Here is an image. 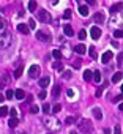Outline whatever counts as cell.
<instances>
[{"mask_svg":"<svg viewBox=\"0 0 123 134\" xmlns=\"http://www.w3.org/2000/svg\"><path fill=\"white\" fill-rule=\"evenodd\" d=\"M36 14H38V21L44 22V24L51 22V14H49L47 11H44V10H38V11H36Z\"/></svg>","mask_w":123,"mask_h":134,"instance_id":"cell-3","label":"cell"},{"mask_svg":"<svg viewBox=\"0 0 123 134\" xmlns=\"http://www.w3.org/2000/svg\"><path fill=\"white\" fill-rule=\"evenodd\" d=\"M114 36H115V38H118V40H120V38L123 36V32H121V30H115V32H114Z\"/></svg>","mask_w":123,"mask_h":134,"instance_id":"cell-35","label":"cell"},{"mask_svg":"<svg viewBox=\"0 0 123 134\" xmlns=\"http://www.w3.org/2000/svg\"><path fill=\"white\" fill-rule=\"evenodd\" d=\"M38 110H39V109H38V106H35V104L30 107V112H32V114H38Z\"/></svg>","mask_w":123,"mask_h":134,"instance_id":"cell-39","label":"cell"},{"mask_svg":"<svg viewBox=\"0 0 123 134\" xmlns=\"http://www.w3.org/2000/svg\"><path fill=\"white\" fill-rule=\"evenodd\" d=\"M79 13H80V16H88V6L87 5H80L79 6Z\"/></svg>","mask_w":123,"mask_h":134,"instance_id":"cell-16","label":"cell"},{"mask_svg":"<svg viewBox=\"0 0 123 134\" xmlns=\"http://www.w3.org/2000/svg\"><path fill=\"white\" fill-rule=\"evenodd\" d=\"M44 123H46V126H54V128H58V125H57V120H54V118H44Z\"/></svg>","mask_w":123,"mask_h":134,"instance_id":"cell-13","label":"cell"},{"mask_svg":"<svg viewBox=\"0 0 123 134\" xmlns=\"http://www.w3.org/2000/svg\"><path fill=\"white\" fill-rule=\"evenodd\" d=\"M11 44V35L10 33H2L0 35V49H6Z\"/></svg>","mask_w":123,"mask_h":134,"instance_id":"cell-1","label":"cell"},{"mask_svg":"<svg viewBox=\"0 0 123 134\" xmlns=\"http://www.w3.org/2000/svg\"><path fill=\"white\" fill-rule=\"evenodd\" d=\"M117 60H118V62H117V65H118V66H121V54L117 57Z\"/></svg>","mask_w":123,"mask_h":134,"instance_id":"cell-46","label":"cell"},{"mask_svg":"<svg viewBox=\"0 0 123 134\" xmlns=\"http://www.w3.org/2000/svg\"><path fill=\"white\" fill-rule=\"evenodd\" d=\"M29 74H30V77L36 79L38 76H39V66H38V65H32V66L29 68Z\"/></svg>","mask_w":123,"mask_h":134,"instance_id":"cell-4","label":"cell"},{"mask_svg":"<svg viewBox=\"0 0 123 134\" xmlns=\"http://www.w3.org/2000/svg\"><path fill=\"white\" fill-rule=\"evenodd\" d=\"M104 134H111V129H107V128H106V129H104Z\"/></svg>","mask_w":123,"mask_h":134,"instance_id":"cell-50","label":"cell"},{"mask_svg":"<svg viewBox=\"0 0 123 134\" xmlns=\"http://www.w3.org/2000/svg\"><path fill=\"white\" fill-rule=\"evenodd\" d=\"M112 57H114V52H112V51H106L104 54L101 55V62H102V63H107Z\"/></svg>","mask_w":123,"mask_h":134,"instance_id":"cell-7","label":"cell"},{"mask_svg":"<svg viewBox=\"0 0 123 134\" xmlns=\"http://www.w3.org/2000/svg\"><path fill=\"white\" fill-rule=\"evenodd\" d=\"M36 38H38L39 41H43V43L51 41V36H49V35H46L44 32H41V30H38V32H36Z\"/></svg>","mask_w":123,"mask_h":134,"instance_id":"cell-5","label":"cell"},{"mask_svg":"<svg viewBox=\"0 0 123 134\" xmlns=\"http://www.w3.org/2000/svg\"><path fill=\"white\" fill-rule=\"evenodd\" d=\"M43 110H44V112H46V114H47V112H49V110H51V106H49V104H47V103H46V104H43Z\"/></svg>","mask_w":123,"mask_h":134,"instance_id":"cell-40","label":"cell"},{"mask_svg":"<svg viewBox=\"0 0 123 134\" xmlns=\"http://www.w3.org/2000/svg\"><path fill=\"white\" fill-rule=\"evenodd\" d=\"M22 71H24L22 68H17V69L14 71V77H16V79H19V77H20V76H22Z\"/></svg>","mask_w":123,"mask_h":134,"instance_id":"cell-28","label":"cell"},{"mask_svg":"<svg viewBox=\"0 0 123 134\" xmlns=\"http://www.w3.org/2000/svg\"><path fill=\"white\" fill-rule=\"evenodd\" d=\"M101 93H102V88H98L96 90V96H101Z\"/></svg>","mask_w":123,"mask_h":134,"instance_id":"cell-48","label":"cell"},{"mask_svg":"<svg viewBox=\"0 0 123 134\" xmlns=\"http://www.w3.org/2000/svg\"><path fill=\"white\" fill-rule=\"evenodd\" d=\"M27 6H29V10H30V11H36V2H29V5H27Z\"/></svg>","mask_w":123,"mask_h":134,"instance_id":"cell-29","label":"cell"},{"mask_svg":"<svg viewBox=\"0 0 123 134\" xmlns=\"http://www.w3.org/2000/svg\"><path fill=\"white\" fill-rule=\"evenodd\" d=\"M63 77H65V79H71V71H65Z\"/></svg>","mask_w":123,"mask_h":134,"instance_id":"cell-42","label":"cell"},{"mask_svg":"<svg viewBox=\"0 0 123 134\" xmlns=\"http://www.w3.org/2000/svg\"><path fill=\"white\" fill-rule=\"evenodd\" d=\"M120 81H121V73H115L112 76V82L115 84V82H120Z\"/></svg>","mask_w":123,"mask_h":134,"instance_id":"cell-20","label":"cell"},{"mask_svg":"<svg viewBox=\"0 0 123 134\" xmlns=\"http://www.w3.org/2000/svg\"><path fill=\"white\" fill-rule=\"evenodd\" d=\"M3 101H5V96H3L2 93H0V103H3Z\"/></svg>","mask_w":123,"mask_h":134,"instance_id":"cell-49","label":"cell"},{"mask_svg":"<svg viewBox=\"0 0 123 134\" xmlns=\"http://www.w3.org/2000/svg\"><path fill=\"white\" fill-rule=\"evenodd\" d=\"M14 96H16V100H24V96H25V93H24V90H16L14 91Z\"/></svg>","mask_w":123,"mask_h":134,"instance_id":"cell-18","label":"cell"},{"mask_svg":"<svg viewBox=\"0 0 123 134\" xmlns=\"http://www.w3.org/2000/svg\"><path fill=\"white\" fill-rule=\"evenodd\" d=\"M74 122H76V118H73V117H68V118H66V123H68V125H71V123H74Z\"/></svg>","mask_w":123,"mask_h":134,"instance_id":"cell-43","label":"cell"},{"mask_svg":"<svg viewBox=\"0 0 123 134\" xmlns=\"http://www.w3.org/2000/svg\"><path fill=\"white\" fill-rule=\"evenodd\" d=\"M92 79H93L96 84H99V82H101V73H99V71H95V73H92Z\"/></svg>","mask_w":123,"mask_h":134,"instance_id":"cell-17","label":"cell"},{"mask_svg":"<svg viewBox=\"0 0 123 134\" xmlns=\"http://www.w3.org/2000/svg\"><path fill=\"white\" fill-rule=\"evenodd\" d=\"M29 29H35L36 27V22H35V19H29Z\"/></svg>","mask_w":123,"mask_h":134,"instance_id":"cell-32","label":"cell"},{"mask_svg":"<svg viewBox=\"0 0 123 134\" xmlns=\"http://www.w3.org/2000/svg\"><path fill=\"white\" fill-rule=\"evenodd\" d=\"M3 27H5V19H3L2 16H0V30H2Z\"/></svg>","mask_w":123,"mask_h":134,"instance_id":"cell-41","label":"cell"},{"mask_svg":"<svg viewBox=\"0 0 123 134\" xmlns=\"http://www.w3.org/2000/svg\"><path fill=\"white\" fill-rule=\"evenodd\" d=\"M49 84H51V77H41V79H39V87L44 88V87H47Z\"/></svg>","mask_w":123,"mask_h":134,"instance_id":"cell-14","label":"cell"},{"mask_svg":"<svg viewBox=\"0 0 123 134\" xmlns=\"http://www.w3.org/2000/svg\"><path fill=\"white\" fill-rule=\"evenodd\" d=\"M74 68H80V60H76L74 62Z\"/></svg>","mask_w":123,"mask_h":134,"instance_id":"cell-47","label":"cell"},{"mask_svg":"<svg viewBox=\"0 0 123 134\" xmlns=\"http://www.w3.org/2000/svg\"><path fill=\"white\" fill-rule=\"evenodd\" d=\"M8 114L11 115V118H16V115H17V110L13 107V109H8Z\"/></svg>","mask_w":123,"mask_h":134,"instance_id":"cell-30","label":"cell"},{"mask_svg":"<svg viewBox=\"0 0 123 134\" xmlns=\"http://www.w3.org/2000/svg\"><path fill=\"white\" fill-rule=\"evenodd\" d=\"M93 19H95V22H96V24H102V22L106 21V14H104V13H96Z\"/></svg>","mask_w":123,"mask_h":134,"instance_id":"cell-8","label":"cell"},{"mask_svg":"<svg viewBox=\"0 0 123 134\" xmlns=\"http://www.w3.org/2000/svg\"><path fill=\"white\" fill-rule=\"evenodd\" d=\"M66 95H68L70 98H73V96H74V91H73V90L70 88V90H66Z\"/></svg>","mask_w":123,"mask_h":134,"instance_id":"cell-44","label":"cell"},{"mask_svg":"<svg viewBox=\"0 0 123 134\" xmlns=\"http://www.w3.org/2000/svg\"><path fill=\"white\" fill-rule=\"evenodd\" d=\"M17 30L22 33V35H29V32H30V29L25 24H17Z\"/></svg>","mask_w":123,"mask_h":134,"instance_id":"cell-10","label":"cell"},{"mask_svg":"<svg viewBox=\"0 0 123 134\" xmlns=\"http://www.w3.org/2000/svg\"><path fill=\"white\" fill-rule=\"evenodd\" d=\"M17 125H19V120H17V118H11V120L8 122V126H10V128H16Z\"/></svg>","mask_w":123,"mask_h":134,"instance_id":"cell-22","label":"cell"},{"mask_svg":"<svg viewBox=\"0 0 123 134\" xmlns=\"http://www.w3.org/2000/svg\"><path fill=\"white\" fill-rule=\"evenodd\" d=\"M74 51H76V52H77V54H79V55H84V54H85V52H87V47H85V46H84V44H77V46H76V49H74Z\"/></svg>","mask_w":123,"mask_h":134,"instance_id":"cell-12","label":"cell"},{"mask_svg":"<svg viewBox=\"0 0 123 134\" xmlns=\"http://www.w3.org/2000/svg\"><path fill=\"white\" fill-rule=\"evenodd\" d=\"M13 96H14V91L10 88V90H6V93H5V101L6 100H13Z\"/></svg>","mask_w":123,"mask_h":134,"instance_id":"cell-21","label":"cell"},{"mask_svg":"<svg viewBox=\"0 0 123 134\" xmlns=\"http://www.w3.org/2000/svg\"><path fill=\"white\" fill-rule=\"evenodd\" d=\"M8 84H10V76L8 74H3L2 79H0V88H5Z\"/></svg>","mask_w":123,"mask_h":134,"instance_id":"cell-9","label":"cell"},{"mask_svg":"<svg viewBox=\"0 0 123 134\" xmlns=\"http://www.w3.org/2000/svg\"><path fill=\"white\" fill-rule=\"evenodd\" d=\"M60 90H62V88H60L58 85H57V87H54V90H52V96H54V98H58V95H60Z\"/></svg>","mask_w":123,"mask_h":134,"instance_id":"cell-24","label":"cell"},{"mask_svg":"<svg viewBox=\"0 0 123 134\" xmlns=\"http://www.w3.org/2000/svg\"><path fill=\"white\" fill-rule=\"evenodd\" d=\"M63 32H65V35H66V36H73V35H74L73 27H71L70 24H65V25H63Z\"/></svg>","mask_w":123,"mask_h":134,"instance_id":"cell-11","label":"cell"},{"mask_svg":"<svg viewBox=\"0 0 123 134\" xmlns=\"http://www.w3.org/2000/svg\"><path fill=\"white\" fill-rule=\"evenodd\" d=\"M5 115H8V107L2 106L0 107V117H5Z\"/></svg>","mask_w":123,"mask_h":134,"instance_id":"cell-26","label":"cell"},{"mask_svg":"<svg viewBox=\"0 0 123 134\" xmlns=\"http://www.w3.org/2000/svg\"><path fill=\"white\" fill-rule=\"evenodd\" d=\"M77 126H79V131H80V132H88V131L92 129V123H90L87 118H80Z\"/></svg>","mask_w":123,"mask_h":134,"instance_id":"cell-2","label":"cell"},{"mask_svg":"<svg viewBox=\"0 0 123 134\" xmlns=\"http://www.w3.org/2000/svg\"><path fill=\"white\" fill-rule=\"evenodd\" d=\"M70 134H77V132L76 131H70Z\"/></svg>","mask_w":123,"mask_h":134,"instance_id":"cell-51","label":"cell"},{"mask_svg":"<svg viewBox=\"0 0 123 134\" xmlns=\"http://www.w3.org/2000/svg\"><path fill=\"white\" fill-rule=\"evenodd\" d=\"M120 10H121V3H117V5H114V6H112V10H111V11H112V13H117V11H120Z\"/></svg>","mask_w":123,"mask_h":134,"instance_id":"cell-31","label":"cell"},{"mask_svg":"<svg viewBox=\"0 0 123 134\" xmlns=\"http://www.w3.org/2000/svg\"><path fill=\"white\" fill-rule=\"evenodd\" d=\"M71 17V10H65L63 13V19H70Z\"/></svg>","mask_w":123,"mask_h":134,"instance_id":"cell-36","label":"cell"},{"mask_svg":"<svg viewBox=\"0 0 123 134\" xmlns=\"http://www.w3.org/2000/svg\"><path fill=\"white\" fill-rule=\"evenodd\" d=\"M77 38H79V40H85V38H87V32L85 30H80L79 35H77Z\"/></svg>","mask_w":123,"mask_h":134,"instance_id":"cell-27","label":"cell"},{"mask_svg":"<svg viewBox=\"0 0 123 134\" xmlns=\"http://www.w3.org/2000/svg\"><path fill=\"white\" fill-rule=\"evenodd\" d=\"M84 81H92V71H88V69H85L84 71Z\"/></svg>","mask_w":123,"mask_h":134,"instance_id":"cell-23","label":"cell"},{"mask_svg":"<svg viewBox=\"0 0 123 134\" xmlns=\"http://www.w3.org/2000/svg\"><path fill=\"white\" fill-rule=\"evenodd\" d=\"M114 103H120L121 101V95H117V96H115V100H112Z\"/></svg>","mask_w":123,"mask_h":134,"instance_id":"cell-45","label":"cell"},{"mask_svg":"<svg viewBox=\"0 0 123 134\" xmlns=\"http://www.w3.org/2000/svg\"><path fill=\"white\" fill-rule=\"evenodd\" d=\"M88 52H90V57H92V59H96V57H98V54H96V51H95V47H93V46H90V47H88Z\"/></svg>","mask_w":123,"mask_h":134,"instance_id":"cell-25","label":"cell"},{"mask_svg":"<svg viewBox=\"0 0 123 134\" xmlns=\"http://www.w3.org/2000/svg\"><path fill=\"white\" fill-rule=\"evenodd\" d=\"M60 110H62V106H60V104H55V106L52 107V112H60Z\"/></svg>","mask_w":123,"mask_h":134,"instance_id":"cell-38","label":"cell"},{"mask_svg":"<svg viewBox=\"0 0 123 134\" xmlns=\"http://www.w3.org/2000/svg\"><path fill=\"white\" fill-rule=\"evenodd\" d=\"M47 134H51V132H47Z\"/></svg>","mask_w":123,"mask_h":134,"instance_id":"cell-52","label":"cell"},{"mask_svg":"<svg viewBox=\"0 0 123 134\" xmlns=\"http://www.w3.org/2000/svg\"><path fill=\"white\" fill-rule=\"evenodd\" d=\"M114 134H121V126H120V125H115V128H114Z\"/></svg>","mask_w":123,"mask_h":134,"instance_id":"cell-37","label":"cell"},{"mask_svg":"<svg viewBox=\"0 0 123 134\" xmlns=\"http://www.w3.org/2000/svg\"><path fill=\"white\" fill-rule=\"evenodd\" d=\"M54 68L58 69V71H63V65H62L60 62H55V63H54Z\"/></svg>","mask_w":123,"mask_h":134,"instance_id":"cell-33","label":"cell"},{"mask_svg":"<svg viewBox=\"0 0 123 134\" xmlns=\"http://www.w3.org/2000/svg\"><path fill=\"white\" fill-rule=\"evenodd\" d=\"M90 35H92V38H93V40H99V36H101V29L99 27H92L90 29Z\"/></svg>","mask_w":123,"mask_h":134,"instance_id":"cell-6","label":"cell"},{"mask_svg":"<svg viewBox=\"0 0 123 134\" xmlns=\"http://www.w3.org/2000/svg\"><path fill=\"white\" fill-rule=\"evenodd\" d=\"M52 55H54V59H57V60H62V57H63V54H62L60 49H54L52 51Z\"/></svg>","mask_w":123,"mask_h":134,"instance_id":"cell-19","label":"cell"},{"mask_svg":"<svg viewBox=\"0 0 123 134\" xmlns=\"http://www.w3.org/2000/svg\"><path fill=\"white\" fill-rule=\"evenodd\" d=\"M93 115H95L96 120H101V118H102V112H101L99 107H93Z\"/></svg>","mask_w":123,"mask_h":134,"instance_id":"cell-15","label":"cell"},{"mask_svg":"<svg viewBox=\"0 0 123 134\" xmlns=\"http://www.w3.org/2000/svg\"><path fill=\"white\" fill-rule=\"evenodd\" d=\"M46 95H47L46 90H41V91L38 93V98H39V100H44V98H46Z\"/></svg>","mask_w":123,"mask_h":134,"instance_id":"cell-34","label":"cell"}]
</instances>
